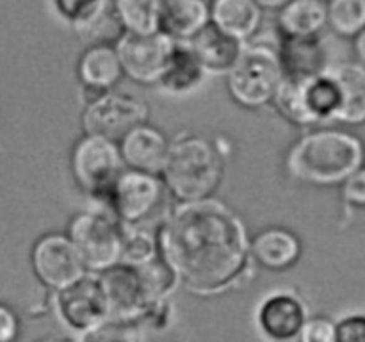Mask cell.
Returning <instances> with one entry per match:
<instances>
[{
  "mask_svg": "<svg viewBox=\"0 0 365 342\" xmlns=\"http://www.w3.org/2000/svg\"><path fill=\"white\" fill-rule=\"evenodd\" d=\"M164 256L195 292H216L242 276L252 255L241 217L220 200L177 202L159 227Z\"/></svg>",
  "mask_w": 365,
  "mask_h": 342,
  "instance_id": "cell-1",
  "label": "cell"
},
{
  "mask_svg": "<svg viewBox=\"0 0 365 342\" xmlns=\"http://www.w3.org/2000/svg\"><path fill=\"white\" fill-rule=\"evenodd\" d=\"M364 166V145L355 134L319 128L299 138L285 157V170L312 185L342 184Z\"/></svg>",
  "mask_w": 365,
  "mask_h": 342,
  "instance_id": "cell-2",
  "label": "cell"
},
{
  "mask_svg": "<svg viewBox=\"0 0 365 342\" xmlns=\"http://www.w3.org/2000/svg\"><path fill=\"white\" fill-rule=\"evenodd\" d=\"M223 153L202 135H180L171 141L163 178L175 202L212 198L223 180Z\"/></svg>",
  "mask_w": 365,
  "mask_h": 342,
  "instance_id": "cell-3",
  "label": "cell"
},
{
  "mask_svg": "<svg viewBox=\"0 0 365 342\" xmlns=\"http://www.w3.org/2000/svg\"><path fill=\"white\" fill-rule=\"evenodd\" d=\"M271 103L282 118L296 127L337 123L339 91L328 70L314 77L285 75Z\"/></svg>",
  "mask_w": 365,
  "mask_h": 342,
  "instance_id": "cell-4",
  "label": "cell"
},
{
  "mask_svg": "<svg viewBox=\"0 0 365 342\" xmlns=\"http://www.w3.org/2000/svg\"><path fill=\"white\" fill-rule=\"evenodd\" d=\"M284 77L278 45L248 41L237 63L227 73L228 93L239 105L259 109L273 102Z\"/></svg>",
  "mask_w": 365,
  "mask_h": 342,
  "instance_id": "cell-5",
  "label": "cell"
},
{
  "mask_svg": "<svg viewBox=\"0 0 365 342\" xmlns=\"http://www.w3.org/2000/svg\"><path fill=\"white\" fill-rule=\"evenodd\" d=\"M70 164L75 184L98 205L106 202L118 177L127 170L120 142L86 132L71 148Z\"/></svg>",
  "mask_w": 365,
  "mask_h": 342,
  "instance_id": "cell-6",
  "label": "cell"
},
{
  "mask_svg": "<svg viewBox=\"0 0 365 342\" xmlns=\"http://www.w3.org/2000/svg\"><path fill=\"white\" fill-rule=\"evenodd\" d=\"M68 235L91 273H102L121 262L123 223L103 207L71 217Z\"/></svg>",
  "mask_w": 365,
  "mask_h": 342,
  "instance_id": "cell-7",
  "label": "cell"
},
{
  "mask_svg": "<svg viewBox=\"0 0 365 342\" xmlns=\"http://www.w3.org/2000/svg\"><path fill=\"white\" fill-rule=\"evenodd\" d=\"M166 196L171 195L163 175L127 167L98 207L110 210L123 224H146L159 212Z\"/></svg>",
  "mask_w": 365,
  "mask_h": 342,
  "instance_id": "cell-8",
  "label": "cell"
},
{
  "mask_svg": "<svg viewBox=\"0 0 365 342\" xmlns=\"http://www.w3.org/2000/svg\"><path fill=\"white\" fill-rule=\"evenodd\" d=\"M148 103L134 95L110 89L86 102L82 127L86 134H96L120 142L135 127L148 123Z\"/></svg>",
  "mask_w": 365,
  "mask_h": 342,
  "instance_id": "cell-9",
  "label": "cell"
},
{
  "mask_svg": "<svg viewBox=\"0 0 365 342\" xmlns=\"http://www.w3.org/2000/svg\"><path fill=\"white\" fill-rule=\"evenodd\" d=\"M177 39L164 32L135 34L125 32L116 43L125 75L143 86L159 84Z\"/></svg>",
  "mask_w": 365,
  "mask_h": 342,
  "instance_id": "cell-10",
  "label": "cell"
},
{
  "mask_svg": "<svg viewBox=\"0 0 365 342\" xmlns=\"http://www.w3.org/2000/svg\"><path fill=\"white\" fill-rule=\"evenodd\" d=\"M31 262L39 280L61 291L88 273L81 253L68 234H45L34 242Z\"/></svg>",
  "mask_w": 365,
  "mask_h": 342,
  "instance_id": "cell-11",
  "label": "cell"
},
{
  "mask_svg": "<svg viewBox=\"0 0 365 342\" xmlns=\"http://www.w3.org/2000/svg\"><path fill=\"white\" fill-rule=\"evenodd\" d=\"M57 312L68 326L88 331L110 316L109 301L98 273H88L75 284L57 291Z\"/></svg>",
  "mask_w": 365,
  "mask_h": 342,
  "instance_id": "cell-12",
  "label": "cell"
},
{
  "mask_svg": "<svg viewBox=\"0 0 365 342\" xmlns=\"http://www.w3.org/2000/svg\"><path fill=\"white\" fill-rule=\"evenodd\" d=\"M98 276L107 294L110 316L141 323L153 299L150 298L139 267L120 262L98 273Z\"/></svg>",
  "mask_w": 365,
  "mask_h": 342,
  "instance_id": "cell-13",
  "label": "cell"
},
{
  "mask_svg": "<svg viewBox=\"0 0 365 342\" xmlns=\"http://www.w3.org/2000/svg\"><path fill=\"white\" fill-rule=\"evenodd\" d=\"M170 148L171 142L166 135L148 123L135 127L120 141L121 155L127 167L152 175H163Z\"/></svg>",
  "mask_w": 365,
  "mask_h": 342,
  "instance_id": "cell-14",
  "label": "cell"
},
{
  "mask_svg": "<svg viewBox=\"0 0 365 342\" xmlns=\"http://www.w3.org/2000/svg\"><path fill=\"white\" fill-rule=\"evenodd\" d=\"M189 45L207 73H228L241 57L246 43L210 21L195 38L189 39Z\"/></svg>",
  "mask_w": 365,
  "mask_h": 342,
  "instance_id": "cell-15",
  "label": "cell"
},
{
  "mask_svg": "<svg viewBox=\"0 0 365 342\" xmlns=\"http://www.w3.org/2000/svg\"><path fill=\"white\" fill-rule=\"evenodd\" d=\"M77 75L86 91L102 93L110 91L125 75L116 45L86 46L77 64Z\"/></svg>",
  "mask_w": 365,
  "mask_h": 342,
  "instance_id": "cell-16",
  "label": "cell"
},
{
  "mask_svg": "<svg viewBox=\"0 0 365 342\" xmlns=\"http://www.w3.org/2000/svg\"><path fill=\"white\" fill-rule=\"evenodd\" d=\"M259 323L264 333L278 342L298 337L305 326V306L302 299L287 292H277L262 303Z\"/></svg>",
  "mask_w": 365,
  "mask_h": 342,
  "instance_id": "cell-17",
  "label": "cell"
},
{
  "mask_svg": "<svg viewBox=\"0 0 365 342\" xmlns=\"http://www.w3.org/2000/svg\"><path fill=\"white\" fill-rule=\"evenodd\" d=\"M278 53L287 77H314L330 68L319 34L280 36Z\"/></svg>",
  "mask_w": 365,
  "mask_h": 342,
  "instance_id": "cell-18",
  "label": "cell"
},
{
  "mask_svg": "<svg viewBox=\"0 0 365 342\" xmlns=\"http://www.w3.org/2000/svg\"><path fill=\"white\" fill-rule=\"evenodd\" d=\"M339 91L337 123L360 125L365 121V68L359 63L330 64Z\"/></svg>",
  "mask_w": 365,
  "mask_h": 342,
  "instance_id": "cell-19",
  "label": "cell"
},
{
  "mask_svg": "<svg viewBox=\"0 0 365 342\" xmlns=\"http://www.w3.org/2000/svg\"><path fill=\"white\" fill-rule=\"evenodd\" d=\"M210 24V0H160V32L189 41Z\"/></svg>",
  "mask_w": 365,
  "mask_h": 342,
  "instance_id": "cell-20",
  "label": "cell"
},
{
  "mask_svg": "<svg viewBox=\"0 0 365 342\" xmlns=\"http://www.w3.org/2000/svg\"><path fill=\"white\" fill-rule=\"evenodd\" d=\"M210 21L248 43L262 25V7L257 0H210Z\"/></svg>",
  "mask_w": 365,
  "mask_h": 342,
  "instance_id": "cell-21",
  "label": "cell"
},
{
  "mask_svg": "<svg viewBox=\"0 0 365 342\" xmlns=\"http://www.w3.org/2000/svg\"><path fill=\"white\" fill-rule=\"evenodd\" d=\"M205 73V68L192 52L189 41H177L157 86H160V89L168 95H189L200 88Z\"/></svg>",
  "mask_w": 365,
  "mask_h": 342,
  "instance_id": "cell-22",
  "label": "cell"
},
{
  "mask_svg": "<svg viewBox=\"0 0 365 342\" xmlns=\"http://www.w3.org/2000/svg\"><path fill=\"white\" fill-rule=\"evenodd\" d=\"M299 255L302 241L287 228H266L252 239V256L269 269H287Z\"/></svg>",
  "mask_w": 365,
  "mask_h": 342,
  "instance_id": "cell-23",
  "label": "cell"
},
{
  "mask_svg": "<svg viewBox=\"0 0 365 342\" xmlns=\"http://www.w3.org/2000/svg\"><path fill=\"white\" fill-rule=\"evenodd\" d=\"M280 36H317L328 25L327 0H291L278 9Z\"/></svg>",
  "mask_w": 365,
  "mask_h": 342,
  "instance_id": "cell-24",
  "label": "cell"
},
{
  "mask_svg": "<svg viewBox=\"0 0 365 342\" xmlns=\"http://www.w3.org/2000/svg\"><path fill=\"white\" fill-rule=\"evenodd\" d=\"M125 31L153 34L160 31V0H113Z\"/></svg>",
  "mask_w": 365,
  "mask_h": 342,
  "instance_id": "cell-25",
  "label": "cell"
},
{
  "mask_svg": "<svg viewBox=\"0 0 365 342\" xmlns=\"http://www.w3.org/2000/svg\"><path fill=\"white\" fill-rule=\"evenodd\" d=\"M159 230H150L146 224H123V253L121 262L143 266L160 255Z\"/></svg>",
  "mask_w": 365,
  "mask_h": 342,
  "instance_id": "cell-26",
  "label": "cell"
},
{
  "mask_svg": "<svg viewBox=\"0 0 365 342\" xmlns=\"http://www.w3.org/2000/svg\"><path fill=\"white\" fill-rule=\"evenodd\" d=\"M78 38L88 46L93 45H116L121 36L125 34V27L114 9L113 0H107L106 6L86 24L75 28Z\"/></svg>",
  "mask_w": 365,
  "mask_h": 342,
  "instance_id": "cell-27",
  "label": "cell"
},
{
  "mask_svg": "<svg viewBox=\"0 0 365 342\" xmlns=\"http://www.w3.org/2000/svg\"><path fill=\"white\" fill-rule=\"evenodd\" d=\"M328 25L346 38L359 34L365 28V0H328Z\"/></svg>",
  "mask_w": 365,
  "mask_h": 342,
  "instance_id": "cell-28",
  "label": "cell"
},
{
  "mask_svg": "<svg viewBox=\"0 0 365 342\" xmlns=\"http://www.w3.org/2000/svg\"><path fill=\"white\" fill-rule=\"evenodd\" d=\"M81 342H141L139 321L109 316L106 321L84 331Z\"/></svg>",
  "mask_w": 365,
  "mask_h": 342,
  "instance_id": "cell-29",
  "label": "cell"
},
{
  "mask_svg": "<svg viewBox=\"0 0 365 342\" xmlns=\"http://www.w3.org/2000/svg\"><path fill=\"white\" fill-rule=\"evenodd\" d=\"M50 2H52L53 11L61 20L77 28L88 20H91L106 6L107 0H50Z\"/></svg>",
  "mask_w": 365,
  "mask_h": 342,
  "instance_id": "cell-30",
  "label": "cell"
},
{
  "mask_svg": "<svg viewBox=\"0 0 365 342\" xmlns=\"http://www.w3.org/2000/svg\"><path fill=\"white\" fill-rule=\"evenodd\" d=\"M299 337L302 342H337V324L327 317H316L307 321Z\"/></svg>",
  "mask_w": 365,
  "mask_h": 342,
  "instance_id": "cell-31",
  "label": "cell"
},
{
  "mask_svg": "<svg viewBox=\"0 0 365 342\" xmlns=\"http://www.w3.org/2000/svg\"><path fill=\"white\" fill-rule=\"evenodd\" d=\"M342 198L355 207H365V166L342 182Z\"/></svg>",
  "mask_w": 365,
  "mask_h": 342,
  "instance_id": "cell-32",
  "label": "cell"
},
{
  "mask_svg": "<svg viewBox=\"0 0 365 342\" xmlns=\"http://www.w3.org/2000/svg\"><path fill=\"white\" fill-rule=\"evenodd\" d=\"M337 342H365V316H349L337 324Z\"/></svg>",
  "mask_w": 365,
  "mask_h": 342,
  "instance_id": "cell-33",
  "label": "cell"
},
{
  "mask_svg": "<svg viewBox=\"0 0 365 342\" xmlns=\"http://www.w3.org/2000/svg\"><path fill=\"white\" fill-rule=\"evenodd\" d=\"M18 333V319L7 306L0 309V342H11Z\"/></svg>",
  "mask_w": 365,
  "mask_h": 342,
  "instance_id": "cell-34",
  "label": "cell"
},
{
  "mask_svg": "<svg viewBox=\"0 0 365 342\" xmlns=\"http://www.w3.org/2000/svg\"><path fill=\"white\" fill-rule=\"evenodd\" d=\"M355 52L365 63V28L355 36Z\"/></svg>",
  "mask_w": 365,
  "mask_h": 342,
  "instance_id": "cell-35",
  "label": "cell"
},
{
  "mask_svg": "<svg viewBox=\"0 0 365 342\" xmlns=\"http://www.w3.org/2000/svg\"><path fill=\"white\" fill-rule=\"evenodd\" d=\"M257 2H259V6L262 9H282L291 0H257Z\"/></svg>",
  "mask_w": 365,
  "mask_h": 342,
  "instance_id": "cell-36",
  "label": "cell"
},
{
  "mask_svg": "<svg viewBox=\"0 0 365 342\" xmlns=\"http://www.w3.org/2000/svg\"><path fill=\"white\" fill-rule=\"evenodd\" d=\"M41 342H77V341H75V338H70V337H48Z\"/></svg>",
  "mask_w": 365,
  "mask_h": 342,
  "instance_id": "cell-37",
  "label": "cell"
}]
</instances>
